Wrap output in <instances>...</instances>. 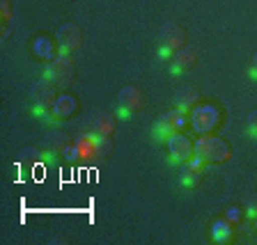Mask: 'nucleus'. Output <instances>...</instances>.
Returning <instances> with one entry per match:
<instances>
[{
	"label": "nucleus",
	"mask_w": 257,
	"mask_h": 245,
	"mask_svg": "<svg viewBox=\"0 0 257 245\" xmlns=\"http://www.w3.org/2000/svg\"><path fill=\"white\" fill-rule=\"evenodd\" d=\"M188 117H191V128L195 133L209 135L220 126V122H223V110H220L218 106H214V103L200 101L198 106L188 112Z\"/></svg>",
	"instance_id": "f257e3e1"
},
{
	"label": "nucleus",
	"mask_w": 257,
	"mask_h": 245,
	"mask_svg": "<svg viewBox=\"0 0 257 245\" xmlns=\"http://www.w3.org/2000/svg\"><path fill=\"white\" fill-rule=\"evenodd\" d=\"M44 76H46L48 83H53L58 90L71 87V83H74V58H71L69 51H62V48H60L58 58H55L53 62H48Z\"/></svg>",
	"instance_id": "f03ea898"
},
{
	"label": "nucleus",
	"mask_w": 257,
	"mask_h": 245,
	"mask_svg": "<svg viewBox=\"0 0 257 245\" xmlns=\"http://www.w3.org/2000/svg\"><path fill=\"white\" fill-rule=\"evenodd\" d=\"M195 156H200L204 163H225V160H230L232 149L223 138L209 133V135H200L198 138V142H195Z\"/></svg>",
	"instance_id": "7ed1b4c3"
},
{
	"label": "nucleus",
	"mask_w": 257,
	"mask_h": 245,
	"mask_svg": "<svg viewBox=\"0 0 257 245\" xmlns=\"http://www.w3.org/2000/svg\"><path fill=\"white\" fill-rule=\"evenodd\" d=\"M186 126H191V117H188V110H182V108H172V110L163 112L154 124V138L163 140L166 142L170 135L182 133Z\"/></svg>",
	"instance_id": "20e7f679"
},
{
	"label": "nucleus",
	"mask_w": 257,
	"mask_h": 245,
	"mask_svg": "<svg viewBox=\"0 0 257 245\" xmlns=\"http://www.w3.org/2000/svg\"><path fill=\"white\" fill-rule=\"evenodd\" d=\"M166 147H168V156L175 165H182L195 154V142H191V138H186L184 133H175L166 140Z\"/></svg>",
	"instance_id": "39448f33"
},
{
	"label": "nucleus",
	"mask_w": 257,
	"mask_h": 245,
	"mask_svg": "<svg viewBox=\"0 0 257 245\" xmlns=\"http://www.w3.org/2000/svg\"><path fill=\"white\" fill-rule=\"evenodd\" d=\"M78 110V99L71 94H60L53 101V106L48 108V117L53 122H64V119H71Z\"/></svg>",
	"instance_id": "423d86ee"
},
{
	"label": "nucleus",
	"mask_w": 257,
	"mask_h": 245,
	"mask_svg": "<svg viewBox=\"0 0 257 245\" xmlns=\"http://www.w3.org/2000/svg\"><path fill=\"white\" fill-rule=\"evenodd\" d=\"M117 101H119L117 115H119V117H128V115H134V112H138L140 108H143V94H140L138 87L126 85V87H122V90H119Z\"/></svg>",
	"instance_id": "0eeeda50"
},
{
	"label": "nucleus",
	"mask_w": 257,
	"mask_h": 245,
	"mask_svg": "<svg viewBox=\"0 0 257 245\" xmlns=\"http://www.w3.org/2000/svg\"><path fill=\"white\" fill-rule=\"evenodd\" d=\"M58 87L53 85V83H48L46 78L39 80V83H32L30 87V96L32 101H35V108H44V110H48V108L53 106V101L58 99Z\"/></svg>",
	"instance_id": "6e6552de"
},
{
	"label": "nucleus",
	"mask_w": 257,
	"mask_h": 245,
	"mask_svg": "<svg viewBox=\"0 0 257 245\" xmlns=\"http://www.w3.org/2000/svg\"><path fill=\"white\" fill-rule=\"evenodd\" d=\"M32 53L37 55L39 60H44V62H53L60 53V44L55 37L39 35V37H35V42H32Z\"/></svg>",
	"instance_id": "1a4fd4ad"
},
{
	"label": "nucleus",
	"mask_w": 257,
	"mask_h": 245,
	"mask_svg": "<svg viewBox=\"0 0 257 245\" xmlns=\"http://www.w3.org/2000/svg\"><path fill=\"white\" fill-rule=\"evenodd\" d=\"M195 62H198V53H195V48L182 46L179 51H175V55H172L170 69H172V74L175 76H179V74H186L188 69H193Z\"/></svg>",
	"instance_id": "9d476101"
},
{
	"label": "nucleus",
	"mask_w": 257,
	"mask_h": 245,
	"mask_svg": "<svg viewBox=\"0 0 257 245\" xmlns=\"http://www.w3.org/2000/svg\"><path fill=\"white\" fill-rule=\"evenodd\" d=\"M55 39H58V44H60V48H62V51L74 53L76 48L80 46V28L76 26V23H62V26L58 28Z\"/></svg>",
	"instance_id": "9b49d317"
},
{
	"label": "nucleus",
	"mask_w": 257,
	"mask_h": 245,
	"mask_svg": "<svg viewBox=\"0 0 257 245\" xmlns=\"http://www.w3.org/2000/svg\"><path fill=\"white\" fill-rule=\"evenodd\" d=\"M161 42H163V46L172 48V51H179L182 46H186V32L177 23H166L161 28Z\"/></svg>",
	"instance_id": "f8f14e48"
},
{
	"label": "nucleus",
	"mask_w": 257,
	"mask_h": 245,
	"mask_svg": "<svg viewBox=\"0 0 257 245\" xmlns=\"http://www.w3.org/2000/svg\"><path fill=\"white\" fill-rule=\"evenodd\" d=\"M76 163H87V160L96 158V144H94V133H83L80 138H76Z\"/></svg>",
	"instance_id": "ddd939ff"
},
{
	"label": "nucleus",
	"mask_w": 257,
	"mask_h": 245,
	"mask_svg": "<svg viewBox=\"0 0 257 245\" xmlns=\"http://www.w3.org/2000/svg\"><path fill=\"white\" fill-rule=\"evenodd\" d=\"M87 128H90V133H96V135H112V131H115V117L108 115V112H96V115L90 117Z\"/></svg>",
	"instance_id": "4468645a"
},
{
	"label": "nucleus",
	"mask_w": 257,
	"mask_h": 245,
	"mask_svg": "<svg viewBox=\"0 0 257 245\" xmlns=\"http://www.w3.org/2000/svg\"><path fill=\"white\" fill-rule=\"evenodd\" d=\"M211 238L214 243H230L234 238V224L227 222L225 218H218L211 224Z\"/></svg>",
	"instance_id": "2eb2a0df"
},
{
	"label": "nucleus",
	"mask_w": 257,
	"mask_h": 245,
	"mask_svg": "<svg viewBox=\"0 0 257 245\" xmlns=\"http://www.w3.org/2000/svg\"><path fill=\"white\" fill-rule=\"evenodd\" d=\"M200 103V92L195 90V87L186 85L179 90V94H177V108H182V110H188L191 112L193 108Z\"/></svg>",
	"instance_id": "dca6fc26"
},
{
	"label": "nucleus",
	"mask_w": 257,
	"mask_h": 245,
	"mask_svg": "<svg viewBox=\"0 0 257 245\" xmlns=\"http://www.w3.org/2000/svg\"><path fill=\"white\" fill-rule=\"evenodd\" d=\"M71 144L69 135H64V133H58V131H53V133H48L46 140H44V147H51V149H58L60 154H62L67 147Z\"/></svg>",
	"instance_id": "f3484780"
},
{
	"label": "nucleus",
	"mask_w": 257,
	"mask_h": 245,
	"mask_svg": "<svg viewBox=\"0 0 257 245\" xmlns=\"http://www.w3.org/2000/svg\"><path fill=\"white\" fill-rule=\"evenodd\" d=\"M94 144H96V158H108V156L112 154L110 135H96L94 133Z\"/></svg>",
	"instance_id": "a211bd4d"
},
{
	"label": "nucleus",
	"mask_w": 257,
	"mask_h": 245,
	"mask_svg": "<svg viewBox=\"0 0 257 245\" xmlns=\"http://www.w3.org/2000/svg\"><path fill=\"white\" fill-rule=\"evenodd\" d=\"M202 174H195V172H182V186L184 188H198Z\"/></svg>",
	"instance_id": "6ab92c4d"
},
{
	"label": "nucleus",
	"mask_w": 257,
	"mask_h": 245,
	"mask_svg": "<svg viewBox=\"0 0 257 245\" xmlns=\"http://www.w3.org/2000/svg\"><path fill=\"white\" fill-rule=\"evenodd\" d=\"M223 218L227 220V222H232V224H239L241 218H243V213H241L239 206H230V208H227V211L223 213Z\"/></svg>",
	"instance_id": "aec40b11"
},
{
	"label": "nucleus",
	"mask_w": 257,
	"mask_h": 245,
	"mask_svg": "<svg viewBox=\"0 0 257 245\" xmlns=\"http://www.w3.org/2000/svg\"><path fill=\"white\" fill-rule=\"evenodd\" d=\"M248 133H250L252 138H257V110H252L250 115H248Z\"/></svg>",
	"instance_id": "412c9836"
},
{
	"label": "nucleus",
	"mask_w": 257,
	"mask_h": 245,
	"mask_svg": "<svg viewBox=\"0 0 257 245\" xmlns=\"http://www.w3.org/2000/svg\"><path fill=\"white\" fill-rule=\"evenodd\" d=\"M172 55H175V51L172 48H168V46H161V51H159V58L166 62V60H172Z\"/></svg>",
	"instance_id": "4be33fe9"
},
{
	"label": "nucleus",
	"mask_w": 257,
	"mask_h": 245,
	"mask_svg": "<svg viewBox=\"0 0 257 245\" xmlns=\"http://www.w3.org/2000/svg\"><path fill=\"white\" fill-rule=\"evenodd\" d=\"M12 10H10V0H3V21H10Z\"/></svg>",
	"instance_id": "5701e85b"
},
{
	"label": "nucleus",
	"mask_w": 257,
	"mask_h": 245,
	"mask_svg": "<svg viewBox=\"0 0 257 245\" xmlns=\"http://www.w3.org/2000/svg\"><path fill=\"white\" fill-rule=\"evenodd\" d=\"M252 215H257V197L250 202V206H248V218H252Z\"/></svg>",
	"instance_id": "b1692460"
},
{
	"label": "nucleus",
	"mask_w": 257,
	"mask_h": 245,
	"mask_svg": "<svg viewBox=\"0 0 257 245\" xmlns=\"http://www.w3.org/2000/svg\"><path fill=\"white\" fill-rule=\"evenodd\" d=\"M250 76H252V78H257V51H255V55H252V67H250Z\"/></svg>",
	"instance_id": "393cba45"
},
{
	"label": "nucleus",
	"mask_w": 257,
	"mask_h": 245,
	"mask_svg": "<svg viewBox=\"0 0 257 245\" xmlns=\"http://www.w3.org/2000/svg\"><path fill=\"white\" fill-rule=\"evenodd\" d=\"M250 222H252V227H255V231H257V215H252Z\"/></svg>",
	"instance_id": "a878e982"
}]
</instances>
